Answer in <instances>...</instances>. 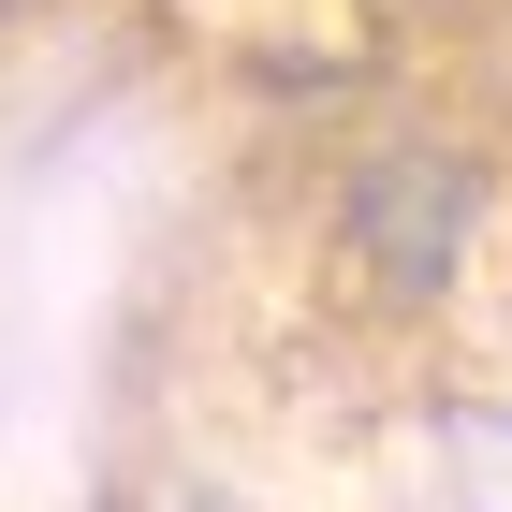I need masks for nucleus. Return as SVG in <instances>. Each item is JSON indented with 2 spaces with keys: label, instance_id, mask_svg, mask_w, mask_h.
Wrapping results in <instances>:
<instances>
[{
  "label": "nucleus",
  "instance_id": "obj_1",
  "mask_svg": "<svg viewBox=\"0 0 512 512\" xmlns=\"http://www.w3.org/2000/svg\"><path fill=\"white\" fill-rule=\"evenodd\" d=\"M498 249H512V161L469 132H366L322 176V264L395 322H454L469 278H498Z\"/></svg>",
  "mask_w": 512,
  "mask_h": 512
},
{
  "label": "nucleus",
  "instance_id": "obj_2",
  "mask_svg": "<svg viewBox=\"0 0 512 512\" xmlns=\"http://www.w3.org/2000/svg\"><path fill=\"white\" fill-rule=\"evenodd\" d=\"M161 512H264V498H161Z\"/></svg>",
  "mask_w": 512,
  "mask_h": 512
}]
</instances>
